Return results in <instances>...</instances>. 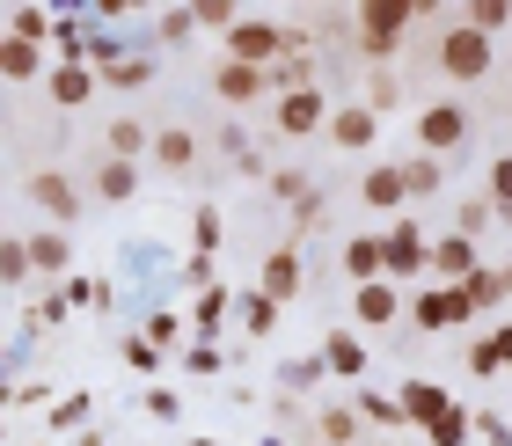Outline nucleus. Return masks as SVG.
I'll return each mask as SVG.
<instances>
[{
	"mask_svg": "<svg viewBox=\"0 0 512 446\" xmlns=\"http://www.w3.org/2000/svg\"><path fill=\"white\" fill-rule=\"evenodd\" d=\"M417 22V8L410 0H366V8L352 15V30H359V52L366 59H388L395 44H403V30Z\"/></svg>",
	"mask_w": 512,
	"mask_h": 446,
	"instance_id": "1",
	"label": "nucleus"
},
{
	"mask_svg": "<svg viewBox=\"0 0 512 446\" xmlns=\"http://www.w3.org/2000/svg\"><path fill=\"white\" fill-rule=\"evenodd\" d=\"M439 74L447 81H483L491 74V37L469 30V22H447V37H439Z\"/></svg>",
	"mask_w": 512,
	"mask_h": 446,
	"instance_id": "2",
	"label": "nucleus"
},
{
	"mask_svg": "<svg viewBox=\"0 0 512 446\" xmlns=\"http://www.w3.org/2000/svg\"><path fill=\"white\" fill-rule=\"evenodd\" d=\"M461 139H469V110H461V103H432V110H417V147H425L432 161H439V154H454Z\"/></svg>",
	"mask_w": 512,
	"mask_h": 446,
	"instance_id": "3",
	"label": "nucleus"
},
{
	"mask_svg": "<svg viewBox=\"0 0 512 446\" xmlns=\"http://www.w3.org/2000/svg\"><path fill=\"white\" fill-rule=\"evenodd\" d=\"M381 242H388V278H417V271H432V242H425V227H417V220L388 227Z\"/></svg>",
	"mask_w": 512,
	"mask_h": 446,
	"instance_id": "4",
	"label": "nucleus"
},
{
	"mask_svg": "<svg viewBox=\"0 0 512 446\" xmlns=\"http://www.w3.org/2000/svg\"><path fill=\"white\" fill-rule=\"evenodd\" d=\"M417 330H454V322H469L476 315V300L461 293V286H432V293H417Z\"/></svg>",
	"mask_w": 512,
	"mask_h": 446,
	"instance_id": "5",
	"label": "nucleus"
},
{
	"mask_svg": "<svg viewBox=\"0 0 512 446\" xmlns=\"http://www.w3.org/2000/svg\"><path fill=\"white\" fill-rule=\"evenodd\" d=\"M330 125V110H322V88H300V96H278V132L286 139H308Z\"/></svg>",
	"mask_w": 512,
	"mask_h": 446,
	"instance_id": "6",
	"label": "nucleus"
},
{
	"mask_svg": "<svg viewBox=\"0 0 512 446\" xmlns=\"http://www.w3.org/2000/svg\"><path fill=\"white\" fill-rule=\"evenodd\" d=\"M300 286H308V271H300V249H271L264 256V300H278V308H286V300H300Z\"/></svg>",
	"mask_w": 512,
	"mask_h": 446,
	"instance_id": "7",
	"label": "nucleus"
},
{
	"mask_svg": "<svg viewBox=\"0 0 512 446\" xmlns=\"http://www.w3.org/2000/svg\"><path fill=\"white\" fill-rule=\"evenodd\" d=\"M381 271H388V242L381 234H352V242H344V278H352V286H374Z\"/></svg>",
	"mask_w": 512,
	"mask_h": 446,
	"instance_id": "8",
	"label": "nucleus"
},
{
	"mask_svg": "<svg viewBox=\"0 0 512 446\" xmlns=\"http://www.w3.org/2000/svg\"><path fill=\"white\" fill-rule=\"evenodd\" d=\"M374 132H381V110H374V103H352V110H337V117H330V139H337L344 154L374 147Z\"/></svg>",
	"mask_w": 512,
	"mask_h": 446,
	"instance_id": "9",
	"label": "nucleus"
},
{
	"mask_svg": "<svg viewBox=\"0 0 512 446\" xmlns=\"http://www.w3.org/2000/svg\"><path fill=\"white\" fill-rule=\"evenodd\" d=\"M432 271L447 278V286H469V278L483 271V264H476V242H469V234H447V242H432Z\"/></svg>",
	"mask_w": 512,
	"mask_h": 446,
	"instance_id": "10",
	"label": "nucleus"
},
{
	"mask_svg": "<svg viewBox=\"0 0 512 446\" xmlns=\"http://www.w3.org/2000/svg\"><path fill=\"white\" fill-rule=\"evenodd\" d=\"M359 198L374 205V213H395V205L410 198V183H403V161H381V169H366V176H359Z\"/></svg>",
	"mask_w": 512,
	"mask_h": 446,
	"instance_id": "11",
	"label": "nucleus"
},
{
	"mask_svg": "<svg viewBox=\"0 0 512 446\" xmlns=\"http://www.w3.org/2000/svg\"><path fill=\"white\" fill-rule=\"evenodd\" d=\"M213 88H220L227 103H256V96H264V88H271V74H264V66H242V59H220Z\"/></svg>",
	"mask_w": 512,
	"mask_h": 446,
	"instance_id": "12",
	"label": "nucleus"
},
{
	"mask_svg": "<svg viewBox=\"0 0 512 446\" xmlns=\"http://www.w3.org/2000/svg\"><path fill=\"white\" fill-rule=\"evenodd\" d=\"M395 403H403V417H410V425H432L439 410H454V395L439 388V381H403V395H395Z\"/></svg>",
	"mask_w": 512,
	"mask_h": 446,
	"instance_id": "13",
	"label": "nucleus"
},
{
	"mask_svg": "<svg viewBox=\"0 0 512 446\" xmlns=\"http://www.w3.org/2000/svg\"><path fill=\"white\" fill-rule=\"evenodd\" d=\"M30 198H37V205H44V213H52V220H74V213H81L74 183H66L59 169H44V176H30Z\"/></svg>",
	"mask_w": 512,
	"mask_h": 446,
	"instance_id": "14",
	"label": "nucleus"
},
{
	"mask_svg": "<svg viewBox=\"0 0 512 446\" xmlns=\"http://www.w3.org/2000/svg\"><path fill=\"white\" fill-rule=\"evenodd\" d=\"M352 308H359V322H366V330H381V322H395V315H403V293H395L388 278H374V286H359V300H352Z\"/></svg>",
	"mask_w": 512,
	"mask_h": 446,
	"instance_id": "15",
	"label": "nucleus"
},
{
	"mask_svg": "<svg viewBox=\"0 0 512 446\" xmlns=\"http://www.w3.org/2000/svg\"><path fill=\"white\" fill-rule=\"evenodd\" d=\"M322 366L344 373V381H359V373H366V344L344 337V330H330V337H322Z\"/></svg>",
	"mask_w": 512,
	"mask_h": 446,
	"instance_id": "16",
	"label": "nucleus"
},
{
	"mask_svg": "<svg viewBox=\"0 0 512 446\" xmlns=\"http://www.w3.org/2000/svg\"><path fill=\"white\" fill-rule=\"evenodd\" d=\"M88 96H96V74H88V66H74V59H59V66H52V103L74 110V103H88Z\"/></svg>",
	"mask_w": 512,
	"mask_h": 446,
	"instance_id": "17",
	"label": "nucleus"
},
{
	"mask_svg": "<svg viewBox=\"0 0 512 446\" xmlns=\"http://www.w3.org/2000/svg\"><path fill=\"white\" fill-rule=\"evenodd\" d=\"M154 161H161V169H191V161H198V139L183 132V125L154 132Z\"/></svg>",
	"mask_w": 512,
	"mask_h": 446,
	"instance_id": "18",
	"label": "nucleus"
},
{
	"mask_svg": "<svg viewBox=\"0 0 512 446\" xmlns=\"http://www.w3.org/2000/svg\"><path fill=\"white\" fill-rule=\"evenodd\" d=\"M469 432H476V417L461 410V403H454V410H439L432 425H425V439H432V446H469Z\"/></svg>",
	"mask_w": 512,
	"mask_h": 446,
	"instance_id": "19",
	"label": "nucleus"
},
{
	"mask_svg": "<svg viewBox=\"0 0 512 446\" xmlns=\"http://www.w3.org/2000/svg\"><path fill=\"white\" fill-rule=\"evenodd\" d=\"M37 66H44V52H37V44H22V37H0V74H8V81H30Z\"/></svg>",
	"mask_w": 512,
	"mask_h": 446,
	"instance_id": "20",
	"label": "nucleus"
},
{
	"mask_svg": "<svg viewBox=\"0 0 512 446\" xmlns=\"http://www.w3.org/2000/svg\"><path fill=\"white\" fill-rule=\"evenodd\" d=\"M469 366H476V373H505V366H512V322H505V330H491V337L469 351Z\"/></svg>",
	"mask_w": 512,
	"mask_h": 446,
	"instance_id": "21",
	"label": "nucleus"
},
{
	"mask_svg": "<svg viewBox=\"0 0 512 446\" xmlns=\"http://www.w3.org/2000/svg\"><path fill=\"white\" fill-rule=\"evenodd\" d=\"M8 37H22V44H44V37H59V22L44 15V8H8Z\"/></svg>",
	"mask_w": 512,
	"mask_h": 446,
	"instance_id": "22",
	"label": "nucleus"
},
{
	"mask_svg": "<svg viewBox=\"0 0 512 446\" xmlns=\"http://www.w3.org/2000/svg\"><path fill=\"white\" fill-rule=\"evenodd\" d=\"M461 293H469L476 308H498V300L512 293V264H498V271H476V278H469V286H461Z\"/></svg>",
	"mask_w": 512,
	"mask_h": 446,
	"instance_id": "23",
	"label": "nucleus"
},
{
	"mask_svg": "<svg viewBox=\"0 0 512 446\" xmlns=\"http://www.w3.org/2000/svg\"><path fill=\"white\" fill-rule=\"evenodd\" d=\"M315 432H322V446H359V410H322Z\"/></svg>",
	"mask_w": 512,
	"mask_h": 446,
	"instance_id": "24",
	"label": "nucleus"
},
{
	"mask_svg": "<svg viewBox=\"0 0 512 446\" xmlns=\"http://www.w3.org/2000/svg\"><path fill=\"white\" fill-rule=\"evenodd\" d=\"M220 322H227V286H205V300H198V344H213Z\"/></svg>",
	"mask_w": 512,
	"mask_h": 446,
	"instance_id": "25",
	"label": "nucleus"
},
{
	"mask_svg": "<svg viewBox=\"0 0 512 446\" xmlns=\"http://www.w3.org/2000/svg\"><path fill=\"white\" fill-rule=\"evenodd\" d=\"M461 22L491 37V30H505V22H512V0H469V15H461Z\"/></svg>",
	"mask_w": 512,
	"mask_h": 446,
	"instance_id": "26",
	"label": "nucleus"
},
{
	"mask_svg": "<svg viewBox=\"0 0 512 446\" xmlns=\"http://www.w3.org/2000/svg\"><path fill=\"white\" fill-rule=\"evenodd\" d=\"M403 183H410V198H432L447 176H439V161H432V154H417V161H403Z\"/></svg>",
	"mask_w": 512,
	"mask_h": 446,
	"instance_id": "27",
	"label": "nucleus"
},
{
	"mask_svg": "<svg viewBox=\"0 0 512 446\" xmlns=\"http://www.w3.org/2000/svg\"><path fill=\"white\" fill-rule=\"evenodd\" d=\"M30 264L37 271H66V234H30Z\"/></svg>",
	"mask_w": 512,
	"mask_h": 446,
	"instance_id": "28",
	"label": "nucleus"
},
{
	"mask_svg": "<svg viewBox=\"0 0 512 446\" xmlns=\"http://www.w3.org/2000/svg\"><path fill=\"white\" fill-rule=\"evenodd\" d=\"M271 322H278V300L249 293V300H242V330H249V337H271Z\"/></svg>",
	"mask_w": 512,
	"mask_h": 446,
	"instance_id": "29",
	"label": "nucleus"
},
{
	"mask_svg": "<svg viewBox=\"0 0 512 446\" xmlns=\"http://www.w3.org/2000/svg\"><path fill=\"white\" fill-rule=\"evenodd\" d=\"M132 183H139V169H132V161H103L96 191H103V198H132Z\"/></svg>",
	"mask_w": 512,
	"mask_h": 446,
	"instance_id": "30",
	"label": "nucleus"
},
{
	"mask_svg": "<svg viewBox=\"0 0 512 446\" xmlns=\"http://www.w3.org/2000/svg\"><path fill=\"white\" fill-rule=\"evenodd\" d=\"M198 30H227V37H235V30H242L235 0H198Z\"/></svg>",
	"mask_w": 512,
	"mask_h": 446,
	"instance_id": "31",
	"label": "nucleus"
},
{
	"mask_svg": "<svg viewBox=\"0 0 512 446\" xmlns=\"http://www.w3.org/2000/svg\"><path fill=\"white\" fill-rule=\"evenodd\" d=\"M103 81H110V88H147V81H154V59H132V52H125Z\"/></svg>",
	"mask_w": 512,
	"mask_h": 446,
	"instance_id": "32",
	"label": "nucleus"
},
{
	"mask_svg": "<svg viewBox=\"0 0 512 446\" xmlns=\"http://www.w3.org/2000/svg\"><path fill=\"white\" fill-rule=\"evenodd\" d=\"M352 410L366 417V425H410V417H403V403H388V395H359Z\"/></svg>",
	"mask_w": 512,
	"mask_h": 446,
	"instance_id": "33",
	"label": "nucleus"
},
{
	"mask_svg": "<svg viewBox=\"0 0 512 446\" xmlns=\"http://www.w3.org/2000/svg\"><path fill=\"white\" fill-rule=\"evenodd\" d=\"M491 205H498V220H512V154L491 161Z\"/></svg>",
	"mask_w": 512,
	"mask_h": 446,
	"instance_id": "34",
	"label": "nucleus"
},
{
	"mask_svg": "<svg viewBox=\"0 0 512 446\" xmlns=\"http://www.w3.org/2000/svg\"><path fill=\"white\" fill-rule=\"evenodd\" d=\"M139 147H147V132H139L132 117H118V125H110V161H132Z\"/></svg>",
	"mask_w": 512,
	"mask_h": 446,
	"instance_id": "35",
	"label": "nucleus"
},
{
	"mask_svg": "<svg viewBox=\"0 0 512 446\" xmlns=\"http://www.w3.org/2000/svg\"><path fill=\"white\" fill-rule=\"evenodd\" d=\"M30 271H37V264H30V242H8V249H0V278H8V286H22Z\"/></svg>",
	"mask_w": 512,
	"mask_h": 446,
	"instance_id": "36",
	"label": "nucleus"
},
{
	"mask_svg": "<svg viewBox=\"0 0 512 446\" xmlns=\"http://www.w3.org/2000/svg\"><path fill=\"white\" fill-rule=\"evenodd\" d=\"M491 220H498V205H491V198H469V205H461V227H454V234H469V242H476Z\"/></svg>",
	"mask_w": 512,
	"mask_h": 446,
	"instance_id": "37",
	"label": "nucleus"
},
{
	"mask_svg": "<svg viewBox=\"0 0 512 446\" xmlns=\"http://www.w3.org/2000/svg\"><path fill=\"white\" fill-rule=\"evenodd\" d=\"M191 234H198V256H213V249H220V213H213V205H198Z\"/></svg>",
	"mask_w": 512,
	"mask_h": 446,
	"instance_id": "38",
	"label": "nucleus"
},
{
	"mask_svg": "<svg viewBox=\"0 0 512 446\" xmlns=\"http://www.w3.org/2000/svg\"><path fill=\"white\" fill-rule=\"evenodd\" d=\"M125 366H132V373H154V366H161V344H147V337H125Z\"/></svg>",
	"mask_w": 512,
	"mask_h": 446,
	"instance_id": "39",
	"label": "nucleus"
},
{
	"mask_svg": "<svg viewBox=\"0 0 512 446\" xmlns=\"http://www.w3.org/2000/svg\"><path fill=\"white\" fill-rule=\"evenodd\" d=\"M271 191H278V198H293V205H308V198H315V191H308V176H300V169H278V176H271Z\"/></svg>",
	"mask_w": 512,
	"mask_h": 446,
	"instance_id": "40",
	"label": "nucleus"
},
{
	"mask_svg": "<svg viewBox=\"0 0 512 446\" xmlns=\"http://www.w3.org/2000/svg\"><path fill=\"white\" fill-rule=\"evenodd\" d=\"M74 425H88V395H66L52 410V432H74Z\"/></svg>",
	"mask_w": 512,
	"mask_h": 446,
	"instance_id": "41",
	"label": "nucleus"
},
{
	"mask_svg": "<svg viewBox=\"0 0 512 446\" xmlns=\"http://www.w3.org/2000/svg\"><path fill=\"white\" fill-rule=\"evenodd\" d=\"M191 30H198V8H169V15H161V37H169V44L191 37Z\"/></svg>",
	"mask_w": 512,
	"mask_h": 446,
	"instance_id": "42",
	"label": "nucleus"
},
{
	"mask_svg": "<svg viewBox=\"0 0 512 446\" xmlns=\"http://www.w3.org/2000/svg\"><path fill=\"white\" fill-rule=\"evenodd\" d=\"M183 366H191V373H220V344H191V351H183Z\"/></svg>",
	"mask_w": 512,
	"mask_h": 446,
	"instance_id": "43",
	"label": "nucleus"
},
{
	"mask_svg": "<svg viewBox=\"0 0 512 446\" xmlns=\"http://www.w3.org/2000/svg\"><path fill=\"white\" fill-rule=\"evenodd\" d=\"M176 330H183L176 315H154V322H147V344H176Z\"/></svg>",
	"mask_w": 512,
	"mask_h": 446,
	"instance_id": "44",
	"label": "nucleus"
},
{
	"mask_svg": "<svg viewBox=\"0 0 512 446\" xmlns=\"http://www.w3.org/2000/svg\"><path fill=\"white\" fill-rule=\"evenodd\" d=\"M66 300H81V308H88V300H110V293L96 286V278H74V286H66Z\"/></svg>",
	"mask_w": 512,
	"mask_h": 446,
	"instance_id": "45",
	"label": "nucleus"
},
{
	"mask_svg": "<svg viewBox=\"0 0 512 446\" xmlns=\"http://www.w3.org/2000/svg\"><path fill=\"white\" fill-rule=\"evenodd\" d=\"M147 417H176V388H154L147 395Z\"/></svg>",
	"mask_w": 512,
	"mask_h": 446,
	"instance_id": "46",
	"label": "nucleus"
},
{
	"mask_svg": "<svg viewBox=\"0 0 512 446\" xmlns=\"http://www.w3.org/2000/svg\"><path fill=\"white\" fill-rule=\"evenodd\" d=\"M476 432H483V439H491V446H512V432L498 425V417H476Z\"/></svg>",
	"mask_w": 512,
	"mask_h": 446,
	"instance_id": "47",
	"label": "nucleus"
},
{
	"mask_svg": "<svg viewBox=\"0 0 512 446\" xmlns=\"http://www.w3.org/2000/svg\"><path fill=\"white\" fill-rule=\"evenodd\" d=\"M191 446H213V439H191Z\"/></svg>",
	"mask_w": 512,
	"mask_h": 446,
	"instance_id": "48",
	"label": "nucleus"
}]
</instances>
